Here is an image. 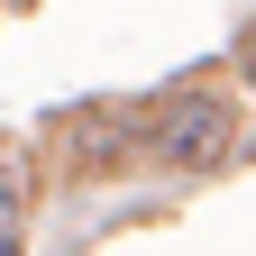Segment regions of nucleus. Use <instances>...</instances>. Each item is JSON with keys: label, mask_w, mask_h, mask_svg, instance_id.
I'll use <instances>...</instances> for the list:
<instances>
[{"label": "nucleus", "mask_w": 256, "mask_h": 256, "mask_svg": "<svg viewBox=\"0 0 256 256\" xmlns=\"http://www.w3.org/2000/svg\"><path fill=\"white\" fill-rule=\"evenodd\" d=\"M238 74L256 82V28H247V37H238Z\"/></svg>", "instance_id": "3"}, {"label": "nucleus", "mask_w": 256, "mask_h": 256, "mask_svg": "<svg viewBox=\"0 0 256 256\" xmlns=\"http://www.w3.org/2000/svg\"><path fill=\"white\" fill-rule=\"evenodd\" d=\"M18 220H28V156L0 146V247L18 238Z\"/></svg>", "instance_id": "2"}, {"label": "nucleus", "mask_w": 256, "mask_h": 256, "mask_svg": "<svg viewBox=\"0 0 256 256\" xmlns=\"http://www.w3.org/2000/svg\"><path fill=\"white\" fill-rule=\"evenodd\" d=\"M138 138L165 156V165H220V156H229V110H220L210 92H183V101H165L156 119H138Z\"/></svg>", "instance_id": "1"}]
</instances>
